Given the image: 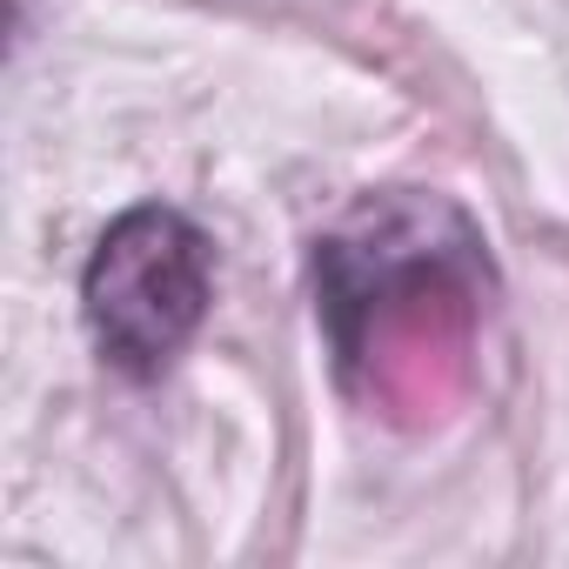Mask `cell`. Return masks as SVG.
Listing matches in <instances>:
<instances>
[{
	"mask_svg": "<svg viewBox=\"0 0 569 569\" xmlns=\"http://www.w3.org/2000/svg\"><path fill=\"white\" fill-rule=\"evenodd\" d=\"M214 302V248L208 234L161 201H141L108 221L81 268V316L108 369L154 382L208 322Z\"/></svg>",
	"mask_w": 569,
	"mask_h": 569,
	"instance_id": "1",
	"label": "cell"
}]
</instances>
